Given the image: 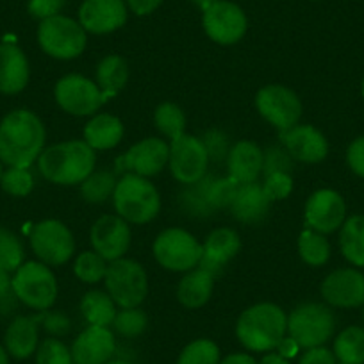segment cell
Returning a JSON list of instances; mask_svg holds the SVG:
<instances>
[{"label": "cell", "mask_w": 364, "mask_h": 364, "mask_svg": "<svg viewBox=\"0 0 364 364\" xmlns=\"http://www.w3.org/2000/svg\"><path fill=\"white\" fill-rule=\"evenodd\" d=\"M47 131L34 111L13 109L0 120V161L6 166L31 168L43 152Z\"/></svg>", "instance_id": "1"}, {"label": "cell", "mask_w": 364, "mask_h": 364, "mask_svg": "<svg viewBox=\"0 0 364 364\" xmlns=\"http://www.w3.org/2000/svg\"><path fill=\"white\" fill-rule=\"evenodd\" d=\"M41 177L55 186H80L97 168V152L84 139H65L45 146L36 161Z\"/></svg>", "instance_id": "2"}, {"label": "cell", "mask_w": 364, "mask_h": 364, "mask_svg": "<svg viewBox=\"0 0 364 364\" xmlns=\"http://www.w3.org/2000/svg\"><path fill=\"white\" fill-rule=\"evenodd\" d=\"M286 336L288 314L277 304L257 302L237 316L236 338L250 353L273 352Z\"/></svg>", "instance_id": "3"}, {"label": "cell", "mask_w": 364, "mask_h": 364, "mask_svg": "<svg viewBox=\"0 0 364 364\" xmlns=\"http://www.w3.org/2000/svg\"><path fill=\"white\" fill-rule=\"evenodd\" d=\"M113 208L129 225H146L154 222L161 211L159 190L146 177L124 173L118 177L113 193Z\"/></svg>", "instance_id": "4"}, {"label": "cell", "mask_w": 364, "mask_h": 364, "mask_svg": "<svg viewBox=\"0 0 364 364\" xmlns=\"http://www.w3.org/2000/svg\"><path fill=\"white\" fill-rule=\"evenodd\" d=\"M11 286L15 299L29 309H52L58 300V277L50 266L41 261H23V264L11 273Z\"/></svg>", "instance_id": "5"}, {"label": "cell", "mask_w": 364, "mask_h": 364, "mask_svg": "<svg viewBox=\"0 0 364 364\" xmlns=\"http://www.w3.org/2000/svg\"><path fill=\"white\" fill-rule=\"evenodd\" d=\"M334 334L336 316L327 304L302 302L288 314V336L302 350L327 345Z\"/></svg>", "instance_id": "6"}, {"label": "cell", "mask_w": 364, "mask_h": 364, "mask_svg": "<svg viewBox=\"0 0 364 364\" xmlns=\"http://www.w3.org/2000/svg\"><path fill=\"white\" fill-rule=\"evenodd\" d=\"M36 38L41 50L58 61H73L80 58L87 47V33L79 20L66 15L41 20Z\"/></svg>", "instance_id": "7"}, {"label": "cell", "mask_w": 364, "mask_h": 364, "mask_svg": "<svg viewBox=\"0 0 364 364\" xmlns=\"http://www.w3.org/2000/svg\"><path fill=\"white\" fill-rule=\"evenodd\" d=\"M152 254L157 264L166 272L186 273L200 264L202 243L190 230L168 227L154 240Z\"/></svg>", "instance_id": "8"}, {"label": "cell", "mask_w": 364, "mask_h": 364, "mask_svg": "<svg viewBox=\"0 0 364 364\" xmlns=\"http://www.w3.org/2000/svg\"><path fill=\"white\" fill-rule=\"evenodd\" d=\"M104 288L118 309L139 307L149 295V275L145 266L129 257L109 262L104 277Z\"/></svg>", "instance_id": "9"}, {"label": "cell", "mask_w": 364, "mask_h": 364, "mask_svg": "<svg viewBox=\"0 0 364 364\" xmlns=\"http://www.w3.org/2000/svg\"><path fill=\"white\" fill-rule=\"evenodd\" d=\"M54 100L70 117L90 118L107 102L95 79L80 73H66L54 86Z\"/></svg>", "instance_id": "10"}, {"label": "cell", "mask_w": 364, "mask_h": 364, "mask_svg": "<svg viewBox=\"0 0 364 364\" xmlns=\"http://www.w3.org/2000/svg\"><path fill=\"white\" fill-rule=\"evenodd\" d=\"M254 106L259 117L279 132L300 124L304 111L302 100L296 95V91L284 84H266L259 87L254 97Z\"/></svg>", "instance_id": "11"}, {"label": "cell", "mask_w": 364, "mask_h": 364, "mask_svg": "<svg viewBox=\"0 0 364 364\" xmlns=\"http://www.w3.org/2000/svg\"><path fill=\"white\" fill-rule=\"evenodd\" d=\"M29 243L38 261L50 268L66 264L75 255V237L61 220L47 218L38 222L29 234Z\"/></svg>", "instance_id": "12"}, {"label": "cell", "mask_w": 364, "mask_h": 364, "mask_svg": "<svg viewBox=\"0 0 364 364\" xmlns=\"http://www.w3.org/2000/svg\"><path fill=\"white\" fill-rule=\"evenodd\" d=\"M209 157L208 149L202 138L193 134H182L170 141V157H168V170L171 177L182 186H195L204 181L208 175Z\"/></svg>", "instance_id": "13"}, {"label": "cell", "mask_w": 364, "mask_h": 364, "mask_svg": "<svg viewBox=\"0 0 364 364\" xmlns=\"http://www.w3.org/2000/svg\"><path fill=\"white\" fill-rule=\"evenodd\" d=\"M202 27L213 43L232 47L247 34L248 18L236 2L216 0L215 4L202 11Z\"/></svg>", "instance_id": "14"}, {"label": "cell", "mask_w": 364, "mask_h": 364, "mask_svg": "<svg viewBox=\"0 0 364 364\" xmlns=\"http://www.w3.org/2000/svg\"><path fill=\"white\" fill-rule=\"evenodd\" d=\"M170 143L157 136L139 139L117 159V173H134L152 178L168 168Z\"/></svg>", "instance_id": "15"}, {"label": "cell", "mask_w": 364, "mask_h": 364, "mask_svg": "<svg viewBox=\"0 0 364 364\" xmlns=\"http://www.w3.org/2000/svg\"><path fill=\"white\" fill-rule=\"evenodd\" d=\"M346 218H348L346 202L339 191L332 188H321L307 197L304 205V220L307 229L328 236L338 232Z\"/></svg>", "instance_id": "16"}, {"label": "cell", "mask_w": 364, "mask_h": 364, "mask_svg": "<svg viewBox=\"0 0 364 364\" xmlns=\"http://www.w3.org/2000/svg\"><path fill=\"white\" fill-rule=\"evenodd\" d=\"M320 295L328 307L357 309L364 306V273L355 266L332 269L320 284Z\"/></svg>", "instance_id": "17"}, {"label": "cell", "mask_w": 364, "mask_h": 364, "mask_svg": "<svg viewBox=\"0 0 364 364\" xmlns=\"http://www.w3.org/2000/svg\"><path fill=\"white\" fill-rule=\"evenodd\" d=\"M131 225L124 218L114 215H102L93 222L90 229L91 250L102 255L107 262L125 257L131 248Z\"/></svg>", "instance_id": "18"}, {"label": "cell", "mask_w": 364, "mask_h": 364, "mask_svg": "<svg viewBox=\"0 0 364 364\" xmlns=\"http://www.w3.org/2000/svg\"><path fill=\"white\" fill-rule=\"evenodd\" d=\"M129 8L125 0H82L77 20L87 34L106 36L127 23Z\"/></svg>", "instance_id": "19"}, {"label": "cell", "mask_w": 364, "mask_h": 364, "mask_svg": "<svg viewBox=\"0 0 364 364\" xmlns=\"http://www.w3.org/2000/svg\"><path fill=\"white\" fill-rule=\"evenodd\" d=\"M279 139L296 163L318 164L328 156L327 136L311 124H296L288 131L279 132Z\"/></svg>", "instance_id": "20"}, {"label": "cell", "mask_w": 364, "mask_h": 364, "mask_svg": "<svg viewBox=\"0 0 364 364\" xmlns=\"http://www.w3.org/2000/svg\"><path fill=\"white\" fill-rule=\"evenodd\" d=\"M70 350L73 364H106L117 352V338L111 327L87 325L73 339Z\"/></svg>", "instance_id": "21"}, {"label": "cell", "mask_w": 364, "mask_h": 364, "mask_svg": "<svg viewBox=\"0 0 364 364\" xmlns=\"http://www.w3.org/2000/svg\"><path fill=\"white\" fill-rule=\"evenodd\" d=\"M240 250L241 237L236 230L230 229V227L213 229L202 243V259L198 266L208 269L211 275L216 277L240 254Z\"/></svg>", "instance_id": "22"}, {"label": "cell", "mask_w": 364, "mask_h": 364, "mask_svg": "<svg viewBox=\"0 0 364 364\" xmlns=\"http://www.w3.org/2000/svg\"><path fill=\"white\" fill-rule=\"evenodd\" d=\"M225 164L229 177L237 184L257 182L264 170V150L252 139H240L230 145Z\"/></svg>", "instance_id": "23"}, {"label": "cell", "mask_w": 364, "mask_h": 364, "mask_svg": "<svg viewBox=\"0 0 364 364\" xmlns=\"http://www.w3.org/2000/svg\"><path fill=\"white\" fill-rule=\"evenodd\" d=\"M31 79V65L26 52L15 43H0V93L18 95Z\"/></svg>", "instance_id": "24"}, {"label": "cell", "mask_w": 364, "mask_h": 364, "mask_svg": "<svg viewBox=\"0 0 364 364\" xmlns=\"http://www.w3.org/2000/svg\"><path fill=\"white\" fill-rule=\"evenodd\" d=\"M269 208L272 202L266 197L261 182H248V184H240L229 205V211L236 222L245 225H257L268 216Z\"/></svg>", "instance_id": "25"}, {"label": "cell", "mask_w": 364, "mask_h": 364, "mask_svg": "<svg viewBox=\"0 0 364 364\" xmlns=\"http://www.w3.org/2000/svg\"><path fill=\"white\" fill-rule=\"evenodd\" d=\"M40 345L38 316H16L4 332V348L13 359H29Z\"/></svg>", "instance_id": "26"}, {"label": "cell", "mask_w": 364, "mask_h": 364, "mask_svg": "<svg viewBox=\"0 0 364 364\" xmlns=\"http://www.w3.org/2000/svg\"><path fill=\"white\" fill-rule=\"evenodd\" d=\"M125 136V125L117 114L111 113H97L90 117L82 131V139L95 150V152H104V150L117 149Z\"/></svg>", "instance_id": "27"}, {"label": "cell", "mask_w": 364, "mask_h": 364, "mask_svg": "<svg viewBox=\"0 0 364 364\" xmlns=\"http://www.w3.org/2000/svg\"><path fill=\"white\" fill-rule=\"evenodd\" d=\"M213 291H215V275L208 269L197 268L182 273L181 281L177 284V302L186 309H200L211 300Z\"/></svg>", "instance_id": "28"}, {"label": "cell", "mask_w": 364, "mask_h": 364, "mask_svg": "<svg viewBox=\"0 0 364 364\" xmlns=\"http://www.w3.org/2000/svg\"><path fill=\"white\" fill-rule=\"evenodd\" d=\"M95 82L109 102L125 90L129 82V65L122 55L107 54L97 63Z\"/></svg>", "instance_id": "29"}, {"label": "cell", "mask_w": 364, "mask_h": 364, "mask_svg": "<svg viewBox=\"0 0 364 364\" xmlns=\"http://www.w3.org/2000/svg\"><path fill=\"white\" fill-rule=\"evenodd\" d=\"M117 313L118 306L106 289H91L80 300V314L87 325L111 327Z\"/></svg>", "instance_id": "30"}, {"label": "cell", "mask_w": 364, "mask_h": 364, "mask_svg": "<svg viewBox=\"0 0 364 364\" xmlns=\"http://www.w3.org/2000/svg\"><path fill=\"white\" fill-rule=\"evenodd\" d=\"M338 232L343 257L355 268H364V215L348 216Z\"/></svg>", "instance_id": "31"}, {"label": "cell", "mask_w": 364, "mask_h": 364, "mask_svg": "<svg viewBox=\"0 0 364 364\" xmlns=\"http://www.w3.org/2000/svg\"><path fill=\"white\" fill-rule=\"evenodd\" d=\"M339 364H364V327L350 325L334 338L332 345Z\"/></svg>", "instance_id": "32"}, {"label": "cell", "mask_w": 364, "mask_h": 364, "mask_svg": "<svg viewBox=\"0 0 364 364\" xmlns=\"http://www.w3.org/2000/svg\"><path fill=\"white\" fill-rule=\"evenodd\" d=\"M117 182V171L97 170L95 168L79 186L80 197L87 204H104L113 198Z\"/></svg>", "instance_id": "33"}, {"label": "cell", "mask_w": 364, "mask_h": 364, "mask_svg": "<svg viewBox=\"0 0 364 364\" xmlns=\"http://www.w3.org/2000/svg\"><path fill=\"white\" fill-rule=\"evenodd\" d=\"M296 250L300 259L311 268L325 266L331 259V243L325 234L316 232L313 229H304L296 240Z\"/></svg>", "instance_id": "34"}, {"label": "cell", "mask_w": 364, "mask_h": 364, "mask_svg": "<svg viewBox=\"0 0 364 364\" xmlns=\"http://www.w3.org/2000/svg\"><path fill=\"white\" fill-rule=\"evenodd\" d=\"M154 125L168 143L186 134V114L175 102H161L154 111Z\"/></svg>", "instance_id": "35"}, {"label": "cell", "mask_w": 364, "mask_h": 364, "mask_svg": "<svg viewBox=\"0 0 364 364\" xmlns=\"http://www.w3.org/2000/svg\"><path fill=\"white\" fill-rule=\"evenodd\" d=\"M107 266H109V262L102 255L97 254L95 250H84L75 255V261H73V275L80 282H84V284L95 286L99 282H104Z\"/></svg>", "instance_id": "36"}, {"label": "cell", "mask_w": 364, "mask_h": 364, "mask_svg": "<svg viewBox=\"0 0 364 364\" xmlns=\"http://www.w3.org/2000/svg\"><path fill=\"white\" fill-rule=\"evenodd\" d=\"M222 352L213 339L198 338L181 350L175 364H220Z\"/></svg>", "instance_id": "37"}, {"label": "cell", "mask_w": 364, "mask_h": 364, "mask_svg": "<svg viewBox=\"0 0 364 364\" xmlns=\"http://www.w3.org/2000/svg\"><path fill=\"white\" fill-rule=\"evenodd\" d=\"M149 327V316L141 307H127V309H118L114 316L113 328L114 334L122 336L125 339L139 338Z\"/></svg>", "instance_id": "38"}, {"label": "cell", "mask_w": 364, "mask_h": 364, "mask_svg": "<svg viewBox=\"0 0 364 364\" xmlns=\"http://www.w3.org/2000/svg\"><path fill=\"white\" fill-rule=\"evenodd\" d=\"M26 261L22 240L13 230L0 227V269L15 273Z\"/></svg>", "instance_id": "39"}, {"label": "cell", "mask_w": 364, "mask_h": 364, "mask_svg": "<svg viewBox=\"0 0 364 364\" xmlns=\"http://www.w3.org/2000/svg\"><path fill=\"white\" fill-rule=\"evenodd\" d=\"M237 188H240V184L234 178H230L229 175L222 178H213V181H205L204 178L205 204L211 211L229 208Z\"/></svg>", "instance_id": "40"}, {"label": "cell", "mask_w": 364, "mask_h": 364, "mask_svg": "<svg viewBox=\"0 0 364 364\" xmlns=\"http://www.w3.org/2000/svg\"><path fill=\"white\" fill-rule=\"evenodd\" d=\"M0 188L9 197L23 198L29 197L34 190V175L29 168L8 166L0 177Z\"/></svg>", "instance_id": "41"}, {"label": "cell", "mask_w": 364, "mask_h": 364, "mask_svg": "<svg viewBox=\"0 0 364 364\" xmlns=\"http://www.w3.org/2000/svg\"><path fill=\"white\" fill-rule=\"evenodd\" d=\"M34 357L36 364H73L72 350L59 338H47L40 341Z\"/></svg>", "instance_id": "42"}, {"label": "cell", "mask_w": 364, "mask_h": 364, "mask_svg": "<svg viewBox=\"0 0 364 364\" xmlns=\"http://www.w3.org/2000/svg\"><path fill=\"white\" fill-rule=\"evenodd\" d=\"M262 190H264L266 197L269 198V202H279L289 198V195L293 193V188H295V181H293V175L288 171H273V173H266L264 181L261 182Z\"/></svg>", "instance_id": "43"}, {"label": "cell", "mask_w": 364, "mask_h": 364, "mask_svg": "<svg viewBox=\"0 0 364 364\" xmlns=\"http://www.w3.org/2000/svg\"><path fill=\"white\" fill-rule=\"evenodd\" d=\"M38 320H40V325L47 331V334L50 336V338L61 339L63 336L68 334L70 328H72V320H70L65 313H61V311L48 309L45 311V313H40Z\"/></svg>", "instance_id": "44"}, {"label": "cell", "mask_w": 364, "mask_h": 364, "mask_svg": "<svg viewBox=\"0 0 364 364\" xmlns=\"http://www.w3.org/2000/svg\"><path fill=\"white\" fill-rule=\"evenodd\" d=\"M293 157L289 156L284 146H269L264 150V170L262 175L273 173V171H288L291 173L293 170Z\"/></svg>", "instance_id": "45"}, {"label": "cell", "mask_w": 364, "mask_h": 364, "mask_svg": "<svg viewBox=\"0 0 364 364\" xmlns=\"http://www.w3.org/2000/svg\"><path fill=\"white\" fill-rule=\"evenodd\" d=\"M66 6V0H29L27 2V11L33 18L47 20L50 16L61 15L63 8Z\"/></svg>", "instance_id": "46"}, {"label": "cell", "mask_w": 364, "mask_h": 364, "mask_svg": "<svg viewBox=\"0 0 364 364\" xmlns=\"http://www.w3.org/2000/svg\"><path fill=\"white\" fill-rule=\"evenodd\" d=\"M205 149H208L209 157L211 161H218V159H225L227 154H229V141H227V136L220 131H209L205 132L204 138Z\"/></svg>", "instance_id": "47"}, {"label": "cell", "mask_w": 364, "mask_h": 364, "mask_svg": "<svg viewBox=\"0 0 364 364\" xmlns=\"http://www.w3.org/2000/svg\"><path fill=\"white\" fill-rule=\"evenodd\" d=\"M346 164L352 173L364 178V134L353 139L346 149Z\"/></svg>", "instance_id": "48"}, {"label": "cell", "mask_w": 364, "mask_h": 364, "mask_svg": "<svg viewBox=\"0 0 364 364\" xmlns=\"http://www.w3.org/2000/svg\"><path fill=\"white\" fill-rule=\"evenodd\" d=\"M299 364H339L332 348L327 346H314V348L302 350L299 355Z\"/></svg>", "instance_id": "49"}, {"label": "cell", "mask_w": 364, "mask_h": 364, "mask_svg": "<svg viewBox=\"0 0 364 364\" xmlns=\"http://www.w3.org/2000/svg\"><path fill=\"white\" fill-rule=\"evenodd\" d=\"M125 4L136 16H149L163 4V0H125Z\"/></svg>", "instance_id": "50"}, {"label": "cell", "mask_w": 364, "mask_h": 364, "mask_svg": "<svg viewBox=\"0 0 364 364\" xmlns=\"http://www.w3.org/2000/svg\"><path fill=\"white\" fill-rule=\"evenodd\" d=\"M13 296H15V293H13L11 286V273L0 269V306L8 304Z\"/></svg>", "instance_id": "51"}, {"label": "cell", "mask_w": 364, "mask_h": 364, "mask_svg": "<svg viewBox=\"0 0 364 364\" xmlns=\"http://www.w3.org/2000/svg\"><path fill=\"white\" fill-rule=\"evenodd\" d=\"M275 352H279L282 357H286V359H293V357H296L300 352H302V348H300V346L296 345V343L293 341L289 336H286V338L281 341V345L277 346V350H275Z\"/></svg>", "instance_id": "52"}, {"label": "cell", "mask_w": 364, "mask_h": 364, "mask_svg": "<svg viewBox=\"0 0 364 364\" xmlns=\"http://www.w3.org/2000/svg\"><path fill=\"white\" fill-rule=\"evenodd\" d=\"M220 364H257V360L250 352H232L222 357Z\"/></svg>", "instance_id": "53"}, {"label": "cell", "mask_w": 364, "mask_h": 364, "mask_svg": "<svg viewBox=\"0 0 364 364\" xmlns=\"http://www.w3.org/2000/svg\"><path fill=\"white\" fill-rule=\"evenodd\" d=\"M257 364H291L289 363V359H286V357H282L279 352H268L262 355L261 360H257Z\"/></svg>", "instance_id": "54"}, {"label": "cell", "mask_w": 364, "mask_h": 364, "mask_svg": "<svg viewBox=\"0 0 364 364\" xmlns=\"http://www.w3.org/2000/svg\"><path fill=\"white\" fill-rule=\"evenodd\" d=\"M190 2L195 6V8L200 9V11H205V9H208L209 6L215 4L216 0H190Z\"/></svg>", "instance_id": "55"}, {"label": "cell", "mask_w": 364, "mask_h": 364, "mask_svg": "<svg viewBox=\"0 0 364 364\" xmlns=\"http://www.w3.org/2000/svg\"><path fill=\"white\" fill-rule=\"evenodd\" d=\"M0 364H9V353L6 352L4 345H0Z\"/></svg>", "instance_id": "56"}, {"label": "cell", "mask_w": 364, "mask_h": 364, "mask_svg": "<svg viewBox=\"0 0 364 364\" xmlns=\"http://www.w3.org/2000/svg\"><path fill=\"white\" fill-rule=\"evenodd\" d=\"M106 364H131V363H129V360H124V359H111V360H107Z\"/></svg>", "instance_id": "57"}, {"label": "cell", "mask_w": 364, "mask_h": 364, "mask_svg": "<svg viewBox=\"0 0 364 364\" xmlns=\"http://www.w3.org/2000/svg\"><path fill=\"white\" fill-rule=\"evenodd\" d=\"M360 97L364 99V79H363V82H360Z\"/></svg>", "instance_id": "58"}, {"label": "cell", "mask_w": 364, "mask_h": 364, "mask_svg": "<svg viewBox=\"0 0 364 364\" xmlns=\"http://www.w3.org/2000/svg\"><path fill=\"white\" fill-rule=\"evenodd\" d=\"M2 173H4V163L0 161V177H2Z\"/></svg>", "instance_id": "59"}, {"label": "cell", "mask_w": 364, "mask_h": 364, "mask_svg": "<svg viewBox=\"0 0 364 364\" xmlns=\"http://www.w3.org/2000/svg\"><path fill=\"white\" fill-rule=\"evenodd\" d=\"M363 321H364V306H363Z\"/></svg>", "instance_id": "60"}]
</instances>
